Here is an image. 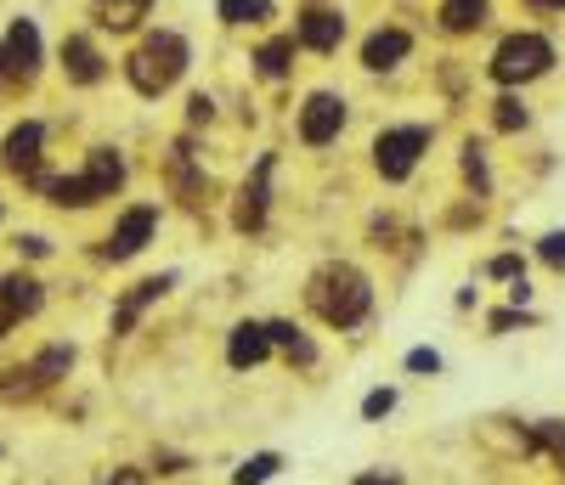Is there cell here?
Wrapping results in <instances>:
<instances>
[{
  "instance_id": "cell-1",
  "label": "cell",
  "mask_w": 565,
  "mask_h": 485,
  "mask_svg": "<svg viewBox=\"0 0 565 485\" xmlns=\"http://www.w3.org/2000/svg\"><path fill=\"white\" fill-rule=\"evenodd\" d=\"M306 305L328 322V327H362L373 311V282L367 271H356L351 260H328L311 271L306 282Z\"/></svg>"
},
{
  "instance_id": "cell-2",
  "label": "cell",
  "mask_w": 565,
  "mask_h": 485,
  "mask_svg": "<svg viewBox=\"0 0 565 485\" xmlns=\"http://www.w3.org/2000/svg\"><path fill=\"white\" fill-rule=\"evenodd\" d=\"M186 63H193L186 40H181L175 29H153V34L125 57V74H130V85H136L141 96H164V90L186 74Z\"/></svg>"
},
{
  "instance_id": "cell-3",
  "label": "cell",
  "mask_w": 565,
  "mask_h": 485,
  "mask_svg": "<svg viewBox=\"0 0 565 485\" xmlns=\"http://www.w3.org/2000/svg\"><path fill=\"white\" fill-rule=\"evenodd\" d=\"M40 186L57 209H90V204L114 198V192L125 186V159L114 148H90V164L79 175H57V181H40Z\"/></svg>"
},
{
  "instance_id": "cell-4",
  "label": "cell",
  "mask_w": 565,
  "mask_h": 485,
  "mask_svg": "<svg viewBox=\"0 0 565 485\" xmlns=\"http://www.w3.org/2000/svg\"><path fill=\"white\" fill-rule=\"evenodd\" d=\"M554 68V45L543 40V34H509L498 52H492V79L498 85H532V79H543Z\"/></svg>"
},
{
  "instance_id": "cell-5",
  "label": "cell",
  "mask_w": 565,
  "mask_h": 485,
  "mask_svg": "<svg viewBox=\"0 0 565 485\" xmlns=\"http://www.w3.org/2000/svg\"><path fill=\"white\" fill-rule=\"evenodd\" d=\"M74 367V345H52V351H40L34 362L12 367V373H0V401H34L40 390H52L57 378H68Z\"/></svg>"
},
{
  "instance_id": "cell-6",
  "label": "cell",
  "mask_w": 565,
  "mask_h": 485,
  "mask_svg": "<svg viewBox=\"0 0 565 485\" xmlns=\"http://www.w3.org/2000/svg\"><path fill=\"white\" fill-rule=\"evenodd\" d=\"M424 153H430V125H391L373 141V164H380L385 181H407Z\"/></svg>"
},
{
  "instance_id": "cell-7",
  "label": "cell",
  "mask_w": 565,
  "mask_h": 485,
  "mask_svg": "<svg viewBox=\"0 0 565 485\" xmlns=\"http://www.w3.org/2000/svg\"><path fill=\"white\" fill-rule=\"evenodd\" d=\"M40 74V29L29 18H18L0 40V90H23Z\"/></svg>"
},
{
  "instance_id": "cell-8",
  "label": "cell",
  "mask_w": 565,
  "mask_h": 485,
  "mask_svg": "<svg viewBox=\"0 0 565 485\" xmlns=\"http://www.w3.org/2000/svg\"><path fill=\"white\" fill-rule=\"evenodd\" d=\"M153 226H159V209L153 204H136V209H125L119 215V226L108 231V242H103V260H136L141 249H148V237H153Z\"/></svg>"
},
{
  "instance_id": "cell-9",
  "label": "cell",
  "mask_w": 565,
  "mask_h": 485,
  "mask_svg": "<svg viewBox=\"0 0 565 485\" xmlns=\"http://www.w3.org/2000/svg\"><path fill=\"white\" fill-rule=\"evenodd\" d=\"M40 141H45V130L34 125V119H23V125H12L7 130V141H0V164H7V175H18V181H45L40 175Z\"/></svg>"
},
{
  "instance_id": "cell-10",
  "label": "cell",
  "mask_w": 565,
  "mask_h": 485,
  "mask_svg": "<svg viewBox=\"0 0 565 485\" xmlns=\"http://www.w3.org/2000/svg\"><path fill=\"white\" fill-rule=\"evenodd\" d=\"M345 130V103L334 90H317V96H306V108H300V141L306 148H328Z\"/></svg>"
},
{
  "instance_id": "cell-11",
  "label": "cell",
  "mask_w": 565,
  "mask_h": 485,
  "mask_svg": "<svg viewBox=\"0 0 565 485\" xmlns=\"http://www.w3.org/2000/svg\"><path fill=\"white\" fill-rule=\"evenodd\" d=\"M271 170H277V153H260V159H255V175H249V181H244V192H238V209H232L238 231H260V226H266V204H271Z\"/></svg>"
},
{
  "instance_id": "cell-12",
  "label": "cell",
  "mask_w": 565,
  "mask_h": 485,
  "mask_svg": "<svg viewBox=\"0 0 565 485\" xmlns=\"http://www.w3.org/2000/svg\"><path fill=\"white\" fill-rule=\"evenodd\" d=\"M170 288H175V271H164V277H148V282H136L130 294L114 305V333H119V338H125V333H136L141 311H148V305H159V300L170 294Z\"/></svg>"
},
{
  "instance_id": "cell-13",
  "label": "cell",
  "mask_w": 565,
  "mask_h": 485,
  "mask_svg": "<svg viewBox=\"0 0 565 485\" xmlns=\"http://www.w3.org/2000/svg\"><path fill=\"white\" fill-rule=\"evenodd\" d=\"M34 311H40V282L34 277H0V338Z\"/></svg>"
},
{
  "instance_id": "cell-14",
  "label": "cell",
  "mask_w": 565,
  "mask_h": 485,
  "mask_svg": "<svg viewBox=\"0 0 565 485\" xmlns=\"http://www.w3.org/2000/svg\"><path fill=\"white\" fill-rule=\"evenodd\" d=\"M407 52H413V34H407V29H373V34L362 40V68L385 74V68H396Z\"/></svg>"
},
{
  "instance_id": "cell-15",
  "label": "cell",
  "mask_w": 565,
  "mask_h": 485,
  "mask_svg": "<svg viewBox=\"0 0 565 485\" xmlns=\"http://www.w3.org/2000/svg\"><path fill=\"white\" fill-rule=\"evenodd\" d=\"M340 40H345V18L334 7H311L295 29V45H311V52H334Z\"/></svg>"
},
{
  "instance_id": "cell-16",
  "label": "cell",
  "mask_w": 565,
  "mask_h": 485,
  "mask_svg": "<svg viewBox=\"0 0 565 485\" xmlns=\"http://www.w3.org/2000/svg\"><path fill=\"white\" fill-rule=\"evenodd\" d=\"M266 356H271L266 322H238V327H232V338H226V362H232V367L249 373V367H260Z\"/></svg>"
},
{
  "instance_id": "cell-17",
  "label": "cell",
  "mask_w": 565,
  "mask_h": 485,
  "mask_svg": "<svg viewBox=\"0 0 565 485\" xmlns=\"http://www.w3.org/2000/svg\"><path fill=\"white\" fill-rule=\"evenodd\" d=\"M63 74H68L74 85H97L108 68H103V52H97L85 34H68V40H63Z\"/></svg>"
},
{
  "instance_id": "cell-18",
  "label": "cell",
  "mask_w": 565,
  "mask_h": 485,
  "mask_svg": "<svg viewBox=\"0 0 565 485\" xmlns=\"http://www.w3.org/2000/svg\"><path fill=\"white\" fill-rule=\"evenodd\" d=\"M90 7H97V23H103V29L125 34V29H136L141 18L153 12V0H90Z\"/></svg>"
},
{
  "instance_id": "cell-19",
  "label": "cell",
  "mask_w": 565,
  "mask_h": 485,
  "mask_svg": "<svg viewBox=\"0 0 565 485\" xmlns=\"http://www.w3.org/2000/svg\"><path fill=\"white\" fill-rule=\"evenodd\" d=\"M289 63H295V34H277V40H266L260 52H255V74L260 79H282V74H289Z\"/></svg>"
},
{
  "instance_id": "cell-20",
  "label": "cell",
  "mask_w": 565,
  "mask_h": 485,
  "mask_svg": "<svg viewBox=\"0 0 565 485\" xmlns=\"http://www.w3.org/2000/svg\"><path fill=\"white\" fill-rule=\"evenodd\" d=\"M487 23V0H441V29L447 34H469Z\"/></svg>"
},
{
  "instance_id": "cell-21",
  "label": "cell",
  "mask_w": 565,
  "mask_h": 485,
  "mask_svg": "<svg viewBox=\"0 0 565 485\" xmlns=\"http://www.w3.org/2000/svg\"><path fill=\"white\" fill-rule=\"evenodd\" d=\"M266 338H271V351H289L300 367H311L317 362V351H311V338L295 327V322H266Z\"/></svg>"
},
{
  "instance_id": "cell-22",
  "label": "cell",
  "mask_w": 565,
  "mask_h": 485,
  "mask_svg": "<svg viewBox=\"0 0 565 485\" xmlns=\"http://www.w3.org/2000/svg\"><path fill=\"white\" fill-rule=\"evenodd\" d=\"M215 12H221V23H266L271 18L266 0H215Z\"/></svg>"
},
{
  "instance_id": "cell-23",
  "label": "cell",
  "mask_w": 565,
  "mask_h": 485,
  "mask_svg": "<svg viewBox=\"0 0 565 485\" xmlns=\"http://www.w3.org/2000/svg\"><path fill=\"white\" fill-rule=\"evenodd\" d=\"M463 181L476 186V198H487V192H492V175H487V148H481V141H469V148H463Z\"/></svg>"
},
{
  "instance_id": "cell-24",
  "label": "cell",
  "mask_w": 565,
  "mask_h": 485,
  "mask_svg": "<svg viewBox=\"0 0 565 485\" xmlns=\"http://www.w3.org/2000/svg\"><path fill=\"white\" fill-rule=\"evenodd\" d=\"M277 468H282V457H277V452H260V457H249V463H244L238 474H232V479H238V485H266Z\"/></svg>"
},
{
  "instance_id": "cell-25",
  "label": "cell",
  "mask_w": 565,
  "mask_h": 485,
  "mask_svg": "<svg viewBox=\"0 0 565 485\" xmlns=\"http://www.w3.org/2000/svg\"><path fill=\"white\" fill-rule=\"evenodd\" d=\"M492 108H498V114H492L498 130H521V125H526V103H521V96H498Z\"/></svg>"
},
{
  "instance_id": "cell-26",
  "label": "cell",
  "mask_w": 565,
  "mask_h": 485,
  "mask_svg": "<svg viewBox=\"0 0 565 485\" xmlns=\"http://www.w3.org/2000/svg\"><path fill=\"white\" fill-rule=\"evenodd\" d=\"M385 412H396V390H373V396L362 401V418H367V423L385 418Z\"/></svg>"
},
{
  "instance_id": "cell-27",
  "label": "cell",
  "mask_w": 565,
  "mask_h": 485,
  "mask_svg": "<svg viewBox=\"0 0 565 485\" xmlns=\"http://www.w3.org/2000/svg\"><path fill=\"white\" fill-rule=\"evenodd\" d=\"M537 255H543L548 266H565V231H548V237L537 242Z\"/></svg>"
},
{
  "instance_id": "cell-28",
  "label": "cell",
  "mask_w": 565,
  "mask_h": 485,
  "mask_svg": "<svg viewBox=\"0 0 565 485\" xmlns=\"http://www.w3.org/2000/svg\"><path fill=\"white\" fill-rule=\"evenodd\" d=\"M407 373H441V351H407Z\"/></svg>"
},
{
  "instance_id": "cell-29",
  "label": "cell",
  "mask_w": 565,
  "mask_h": 485,
  "mask_svg": "<svg viewBox=\"0 0 565 485\" xmlns=\"http://www.w3.org/2000/svg\"><path fill=\"white\" fill-rule=\"evenodd\" d=\"M514 322H532V316H526V305H509V311H492V333H509Z\"/></svg>"
},
{
  "instance_id": "cell-30",
  "label": "cell",
  "mask_w": 565,
  "mask_h": 485,
  "mask_svg": "<svg viewBox=\"0 0 565 485\" xmlns=\"http://www.w3.org/2000/svg\"><path fill=\"white\" fill-rule=\"evenodd\" d=\"M186 119H193V125H210V119H215V103H210L204 90L193 96V103H186Z\"/></svg>"
},
{
  "instance_id": "cell-31",
  "label": "cell",
  "mask_w": 565,
  "mask_h": 485,
  "mask_svg": "<svg viewBox=\"0 0 565 485\" xmlns=\"http://www.w3.org/2000/svg\"><path fill=\"white\" fill-rule=\"evenodd\" d=\"M487 271H492V277H526V271H521V255H498Z\"/></svg>"
},
{
  "instance_id": "cell-32",
  "label": "cell",
  "mask_w": 565,
  "mask_h": 485,
  "mask_svg": "<svg viewBox=\"0 0 565 485\" xmlns=\"http://www.w3.org/2000/svg\"><path fill=\"white\" fill-rule=\"evenodd\" d=\"M351 485H402V474H391V468H367V474H356Z\"/></svg>"
},
{
  "instance_id": "cell-33",
  "label": "cell",
  "mask_w": 565,
  "mask_h": 485,
  "mask_svg": "<svg viewBox=\"0 0 565 485\" xmlns=\"http://www.w3.org/2000/svg\"><path fill=\"white\" fill-rule=\"evenodd\" d=\"M108 485H148V474H141V468H114Z\"/></svg>"
},
{
  "instance_id": "cell-34",
  "label": "cell",
  "mask_w": 565,
  "mask_h": 485,
  "mask_svg": "<svg viewBox=\"0 0 565 485\" xmlns=\"http://www.w3.org/2000/svg\"><path fill=\"white\" fill-rule=\"evenodd\" d=\"M18 249H23V255H34V260H40V255H45V237H18Z\"/></svg>"
},
{
  "instance_id": "cell-35",
  "label": "cell",
  "mask_w": 565,
  "mask_h": 485,
  "mask_svg": "<svg viewBox=\"0 0 565 485\" xmlns=\"http://www.w3.org/2000/svg\"><path fill=\"white\" fill-rule=\"evenodd\" d=\"M526 7H554V12H565V0H526Z\"/></svg>"
}]
</instances>
